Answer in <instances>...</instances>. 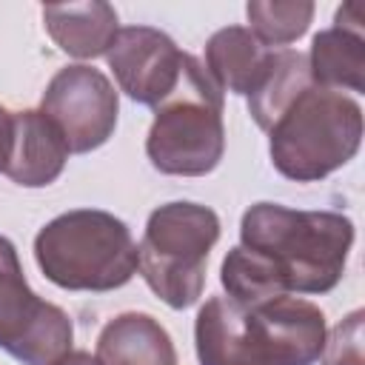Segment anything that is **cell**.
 I'll return each mask as SVG.
<instances>
[{
	"instance_id": "obj_5",
	"label": "cell",
	"mask_w": 365,
	"mask_h": 365,
	"mask_svg": "<svg viewBox=\"0 0 365 365\" xmlns=\"http://www.w3.org/2000/svg\"><path fill=\"white\" fill-rule=\"evenodd\" d=\"M225 151L222 91L197 57H185L177 88L157 106L145 154L163 174L202 177Z\"/></svg>"
},
{
	"instance_id": "obj_18",
	"label": "cell",
	"mask_w": 365,
	"mask_h": 365,
	"mask_svg": "<svg viewBox=\"0 0 365 365\" xmlns=\"http://www.w3.org/2000/svg\"><path fill=\"white\" fill-rule=\"evenodd\" d=\"M11 137H14V114L0 106V171L9 163L11 154Z\"/></svg>"
},
{
	"instance_id": "obj_14",
	"label": "cell",
	"mask_w": 365,
	"mask_h": 365,
	"mask_svg": "<svg viewBox=\"0 0 365 365\" xmlns=\"http://www.w3.org/2000/svg\"><path fill=\"white\" fill-rule=\"evenodd\" d=\"M43 308L46 299L29 288L11 240L0 234V348L14 354Z\"/></svg>"
},
{
	"instance_id": "obj_16",
	"label": "cell",
	"mask_w": 365,
	"mask_h": 365,
	"mask_svg": "<svg viewBox=\"0 0 365 365\" xmlns=\"http://www.w3.org/2000/svg\"><path fill=\"white\" fill-rule=\"evenodd\" d=\"M251 34L262 46H285L302 37L314 17L311 0H251L245 6Z\"/></svg>"
},
{
	"instance_id": "obj_10",
	"label": "cell",
	"mask_w": 365,
	"mask_h": 365,
	"mask_svg": "<svg viewBox=\"0 0 365 365\" xmlns=\"http://www.w3.org/2000/svg\"><path fill=\"white\" fill-rule=\"evenodd\" d=\"M274 48L262 46L251 29L228 26L211 34L205 43V71L220 86V91L234 94H254L262 77L271 68Z\"/></svg>"
},
{
	"instance_id": "obj_3",
	"label": "cell",
	"mask_w": 365,
	"mask_h": 365,
	"mask_svg": "<svg viewBox=\"0 0 365 365\" xmlns=\"http://www.w3.org/2000/svg\"><path fill=\"white\" fill-rule=\"evenodd\" d=\"M274 168L297 182H314L345 165L362 143V108L325 86H305L268 128Z\"/></svg>"
},
{
	"instance_id": "obj_4",
	"label": "cell",
	"mask_w": 365,
	"mask_h": 365,
	"mask_svg": "<svg viewBox=\"0 0 365 365\" xmlns=\"http://www.w3.org/2000/svg\"><path fill=\"white\" fill-rule=\"evenodd\" d=\"M34 259L46 279L68 291H111L137 271V242L123 220L97 208L54 217L34 237Z\"/></svg>"
},
{
	"instance_id": "obj_9",
	"label": "cell",
	"mask_w": 365,
	"mask_h": 365,
	"mask_svg": "<svg viewBox=\"0 0 365 365\" xmlns=\"http://www.w3.org/2000/svg\"><path fill=\"white\" fill-rule=\"evenodd\" d=\"M68 154L71 151L60 128L43 111H17L11 154L3 174L11 177L17 185L43 188L63 174Z\"/></svg>"
},
{
	"instance_id": "obj_13",
	"label": "cell",
	"mask_w": 365,
	"mask_h": 365,
	"mask_svg": "<svg viewBox=\"0 0 365 365\" xmlns=\"http://www.w3.org/2000/svg\"><path fill=\"white\" fill-rule=\"evenodd\" d=\"M308 68L317 86L334 88V91H362L365 88V40L362 31L331 26L319 31L311 43Z\"/></svg>"
},
{
	"instance_id": "obj_12",
	"label": "cell",
	"mask_w": 365,
	"mask_h": 365,
	"mask_svg": "<svg viewBox=\"0 0 365 365\" xmlns=\"http://www.w3.org/2000/svg\"><path fill=\"white\" fill-rule=\"evenodd\" d=\"M43 26L66 54L88 60L108 51L117 34V11L103 0L43 6Z\"/></svg>"
},
{
	"instance_id": "obj_2",
	"label": "cell",
	"mask_w": 365,
	"mask_h": 365,
	"mask_svg": "<svg viewBox=\"0 0 365 365\" xmlns=\"http://www.w3.org/2000/svg\"><path fill=\"white\" fill-rule=\"evenodd\" d=\"M240 240L271 268L282 294H325L342 279L354 222L336 211L257 202L242 214Z\"/></svg>"
},
{
	"instance_id": "obj_19",
	"label": "cell",
	"mask_w": 365,
	"mask_h": 365,
	"mask_svg": "<svg viewBox=\"0 0 365 365\" xmlns=\"http://www.w3.org/2000/svg\"><path fill=\"white\" fill-rule=\"evenodd\" d=\"M54 365H100V362H97V356H91V354H86V351H68V354L60 356Z\"/></svg>"
},
{
	"instance_id": "obj_7",
	"label": "cell",
	"mask_w": 365,
	"mask_h": 365,
	"mask_svg": "<svg viewBox=\"0 0 365 365\" xmlns=\"http://www.w3.org/2000/svg\"><path fill=\"white\" fill-rule=\"evenodd\" d=\"M40 111L60 128L68 151L86 154L114 134L120 103L100 68L66 66L46 86Z\"/></svg>"
},
{
	"instance_id": "obj_6",
	"label": "cell",
	"mask_w": 365,
	"mask_h": 365,
	"mask_svg": "<svg viewBox=\"0 0 365 365\" xmlns=\"http://www.w3.org/2000/svg\"><path fill=\"white\" fill-rule=\"evenodd\" d=\"M220 240V217L197 202H168L151 211L137 245V268L171 308H188L205 285V262Z\"/></svg>"
},
{
	"instance_id": "obj_17",
	"label": "cell",
	"mask_w": 365,
	"mask_h": 365,
	"mask_svg": "<svg viewBox=\"0 0 365 365\" xmlns=\"http://www.w3.org/2000/svg\"><path fill=\"white\" fill-rule=\"evenodd\" d=\"M362 311H351L322 342V365H362Z\"/></svg>"
},
{
	"instance_id": "obj_1",
	"label": "cell",
	"mask_w": 365,
	"mask_h": 365,
	"mask_svg": "<svg viewBox=\"0 0 365 365\" xmlns=\"http://www.w3.org/2000/svg\"><path fill=\"white\" fill-rule=\"evenodd\" d=\"M194 342L200 365H314L325 342V314L297 297H211L197 314Z\"/></svg>"
},
{
	"instance_id": "obj_8",
	"label": "cell",
	"mask_w": 365,
	"mask_h": 365,
	"mask_svg": "<svg viewBox=\"0 0 365 365\" xmlns=\"http://www.w3.org/2000/svg\"><path fill=\"white\" fill-rule=\"evenodd\" d=\"M185 51L177 48V43L151 26H125L117 29L106 60L114 71L120 88L145 106H160L180 83Z\"/></svg>"
},
{
	"instance_id": "obj_15",
	"label": "cell",
	"mask_w": 365,
	"mask_h": 365,
	"mask_svg": "<svg viewBox=\"0 0 365 365\" xmlns=\"http://www.w3.org/2000/svg\"><path fill=\"white\" fill-rule=\"evenodd\" d=\"M311 68L308 57L294 48H279L271 57V68L257 86L254 94H248V111L259 128H271V123L279 117V111L305 88L311 86Z\"/></svg>"
},
{
	"instance_id": "obj_11",
	"label": "cell",
	"mask_w": 365,
	"mask_h": 365,
	"mask_svg": "<svg viewBox=\"0 0 365 365\" xmlns=\"http://www.w3.org/2000/svg\"><path fill=\"white\" fill-rule=\"evenodd\" d=\"M100 365H177V351L168 331L148 314L114 317L97 339Z\"/></svg>"
}]
</instances>
